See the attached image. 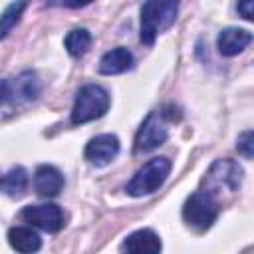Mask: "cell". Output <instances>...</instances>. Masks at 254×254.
<instances>
[{
    "instance_id": "6da1fadb",
    "label": "cell",
    "mask_w": 254,
    "mask_h": 254,
    "mask_svg": "<svg viewBox=\"0 0 254 254\" xmlns=\"http://www.w3.org/2000/svg\"><path fill=\"white\" fill-rule=\"evenodd\" d=\"M179 14V0H147L141 8V42L151 46L155 38L169 30Z\"/></svg>"
},
{
    "instance_id": "7a4b0ae2",
    "label": "cell",
    "mask_w": 254,
    "mask_h": 254,
    "mask_svg": "<svg viewBox=\"0 0 254 254\" xmlns=\"http://www.w3.org/2000/svg\"><path fill=\"white\" fill-rule=\"evenodd\" d=\"M109 109V95L101 85L95 83H87L83 85L73 101V109H71V123L81 125L93 119H99L105 115V111Z\"/></svg>"
},
{
    "instance_id": "3957f363",
    "label": "cell",
    "mask_w": 254,
    "mask_h": 254,
    "mask_svg": "<svg viewBox=\"0 0 254 254\" xmlns=\"http://www.w3.org/2000/svg\"><path fill=\"white\" fill-rule=\"evenodd\" d=\"M171 173V161L167 157H153L151 161H147L137 173L135 177L127 183V192L131 196H143V194H151L157 189L163 187V183L167 181Z\"/></svg>"
},
{
    "instance_id": "277c9868",
    "label": "cell",
    "mask_w": 254,
    "mask_h": 254,
    "mask_svg": "<svg viewBox=\"0 0 254 254\" xmlns=\"http://www.w3.org/2000/svg\"><path fill=\"white\" fill-rule=\"evenodd\" d=\"M218 210H220L218 200H216L212 194H208V192H204V190L200 189V190L192 192V194L187 198V202H185V206H183V218H185V222H187L190 228H194L196 232H204V230L210 228L212 222L216 220Z\"/></svg>"
},
{
    "instance_id": "5b68a950",
    "label": "cell",
    "mask_w": 254,
    "mask_h": 254,
    "mask_svg": "<svg viewBox=\"0 0 254 254\" xmlns=\"http://www.w3.org/2000/svg\"><path fill=\"white\" fill-rule=\"evenodd\" d=\"M242 183V167L232 159H216L202 179V190L216 196L222 190L234 192Z\"/></svg>"
},
{
    "instance_id": "8992f818",
    "label": "cell",
    "mask_w": 254,
    "mask_h": 254,
    "mask_svg": "<svg viewBox=\"0 0 254 254\" xmlns=\"http://www.w3.org/2000/svg\"><path fill=\"white\" fill-rule=\"evenodd\" d=\"M167 119L175 121V115L169 111H161V113L153 111L147 115V119L143 121L141 129L137 131V137H135V151L137 153L153 151L167 141V137H169Z\"/></svg>"
},
{
    "instance_id": "52a82bcc",
    "label": "cell",
    "mask_w": 254,
    "mask_h": 254,
    "mask_svg": "<svg viewBox=\"0 0 254 254\" xmlns=\"http://www.w3.org/2000/svg\"><path fill=\"white\" fill-rule=\"evenodd\" d=\"M40 95V79L32 71H24L18 77L0 79V107L32 101Z\"/></svg>"
},
{
    "instance_id": "ba28073f",
    "label": "cell",
    "mask_w": 254,
    "mask_h": 254,
    "mask_svg": "<svg viewBox=\"0 0 254 254\" xmlns=\"http://www.w3.org/2000/svg\"><path fill=\"white\" fill-rule=\"evenodd\" d=\"M20 216L28 224H32L44 232H58L64 228V212L58 204H52V202L26 206L20 212Z\"/></svg>"
},
{
    "instance_id": "9c48e42d",
    "label": "cell",
    "mask_w": 254,
    "mask_h": 254,
    "mask_svg": "<svg viewBox=\"0 0 254 254\" xmlns=\"http://www.w3.org/2000/svg\"><path fill=\"white\" fill-rule=\"evenodd\" d=\"M119 153V139L111 133H105V135H97L93 137L87 147H85V159L95 165V167H105L109 165Z\"/></svg>"
},
{
    "instance_id": "30bf717a",
    "label": "cell",
    "mask_w": 254,
    "mask_h": 254,
    "mask_svg": "<svg viewBox=\"0 0 254 254\" xmlns=\"http://www.w3.org/2000/svg\"><path fill=\"white\" fill-rule=\"evenodd\" d=\"M34 189L42 196H56L64 189V175L52 165H40L34 175Z\"/></svg>"
},
{
    "instance_id": "8fae6325",
    "label": "cell",
    "mask_w": 254,
    "mask_h": 254,
    "mask_svg": "<svg viewBox=\"0 0 254 254\" xmlns=\"http://www.w3.org/2000/svg\"><path fill=\"white\" fill-rule=\"evenodd\" d=\"M252 42V34L242 28H224L216 38V48L222 56H236Z\"/></svg>"
},
{
    "instance_id": "7c38bea8",
    "label": "cell",
    "mask_w": 254,
    "mask_h": 254,
    "mask_svg": "<svg viewBox=\"0 0 254 254\" xmlns=\"http://www.w3.org/2000/svg\"><path fill=\"white\" fill-rule=\"evenodd\" d=\"M123 250L135 252V254H141V252L143 254H155L161 250V240L153 230L143 228V230H137L125 238Z\"/></svg>"
},
{
    "instance_id": "4fadbf2b",
    "label": "cell",
    "mask_w": 254,
    "mask_h": 254,
    "mask_svg": "<svg viewBox=\"0 0 254 254\" xmlns=\"http://www.w3.org/2000/svg\"><path fill=\"white\" fill-rule=\"evenodd\" d=\"M133 64V56L127 48H115L101 56L99 60V71L105 75H115L121 71H127Z\"/></svg>"
},
{
    "instance_id": "5bb4252c",
    "label": "cell",
    "mask_w": 254,
    "mask_h": 254,
    "mask_svg": "<svg viewBox=\"0 0 254 254\" xmlns=\"http://www.w3.org/2000/svg\"><path fill=\"white\" fill-rule=\"evenodd\" d=\"M8 242L18 252H36L42 246V238L38 236V232H34L32 228H26V226H14V228H10Z\"/></svg>"
},
{
    "instance_id": "9a60e30c",
    "label": "cell",
    "mask_w": 254,
    "mask_h": 254,
    "mask_svg": "<svg viewBox=\"0 0 254 254\" xmlns=\"http://www.w3.org/2000/svg\"><path fill=\"white\" fill-rule=\"evenodd\" d=\"M28 189V173L24 167H12L4 179H2V190L12 196V198H20Z\"/></svg>"
},
{
    "instance_id": "2e32d148",
    "label": "cell",
    "mask_w": 254,
    "mask_h": 254,
    "mask_svg": "<svg viewBox=\"0 0 254 254\" xmlns=\"http://www.w3.org/2000/svg\"><path fill=\"white\" fill-rule=\"evenodd\" d=\"M64 44H65V50L73 58H81L89 50V46H91V34L85 28H75V30H71L65 36Z\"/></svg>"
},
{
    "instance_id": "e0dca14e",
    "label": "cell",
    "mask_w": 254,
    "mask_h": 254,
    "mask_svg": "<svg viewBox=\"0 0 254 254\" xmlns=\"http://www.w3.org/2000/svg\"><path fill=\"white\" fill-rule=\"evenodd\" d=\"M28 6V0H14L2 14H0V38L8 36V32L18 24L24 8Z\"/></svg>"
},
{
    "instance_id": "ac0fdd59",
    "label": "cell",
    "mask_w": 254,
    "mask_h": 254,
    "mask_svg": "<svg viewBox=\"0 0 254 254\" xmlns=\"http://www.w3.org/2000/svg\"><path fill=\"white\" fill-rule=\"evenodd\" d=\"M238 153L244 155V159H252V131H244L240 137H238Z\"/></svg>"
},
{
    "instance_id": "d6986e66",
    "label": "cell",
    "mask_w": 254,
    "mask_h": 254,
    "mask_svg": "<svg viewBox=\"0 0 254 254\" xmlns=\"http://www.w3.org/2000/svg\"><path fill=\"white\" fill-rule=\"evenodd\" d=\"M50 6H65V8H81L87 6L91 0H46Z\"/></svg>"
},
{
    "instance_id": "ffe728a7",
    "label": "cell",
    "mask_w": 254,
    "mask_h": 254,
    "mask_svg": "<svg viewBox=\"0 0 254 254\" xmlns=\"http://www.w3.org/2000/svg\"><path fill=\"white\" fill-rule=\"evenodd\" d=\"M252 6H254V0H238V12H240V16L244 18V20H252L254 16V10H252Z\"/></svg>"
}]
</instances>
